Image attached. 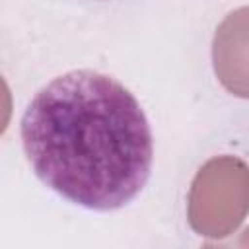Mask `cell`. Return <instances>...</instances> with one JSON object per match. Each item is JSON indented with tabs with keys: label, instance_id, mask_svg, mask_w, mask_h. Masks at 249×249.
Instances as JSON below:
<instances>
[{
	"label": "cell",
	"instance_id": "6da1fadb",
	"mask_svg": "<svg viewBox=\"0 0 249 249\" xmlns=\"http://www.w3.org/2000/svg\"><path fill=\"white\" fill-rule=\"evenodd\" d=\"M19 134L35 175L78 206L123 208L150 179L148 119L113 76L72 70L51 80L29 101Z\"/></svg>",
	"mask_w": 249,
	"mask_h": 249
}]
</instances>
